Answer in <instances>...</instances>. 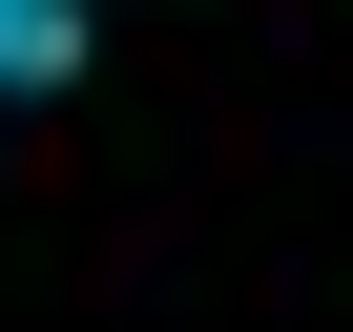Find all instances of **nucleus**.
Instances as JSON below:
<instances>
[{
	"label": "nucleus",
	"mask_w": 353,
	"mask_h": 332,
	"mask_svg": "<svg viewBox=\"0 0 353 332\" xmlns=\"http://www.w3.org/2000/svg\"><path fill=\"white\" fill-rule=\"evenodd\" d=\"M0 83L63 104V83H83V0H0Z\"/></svg>",
	"instance_id": "nucleus-1"
}]
</instances>
